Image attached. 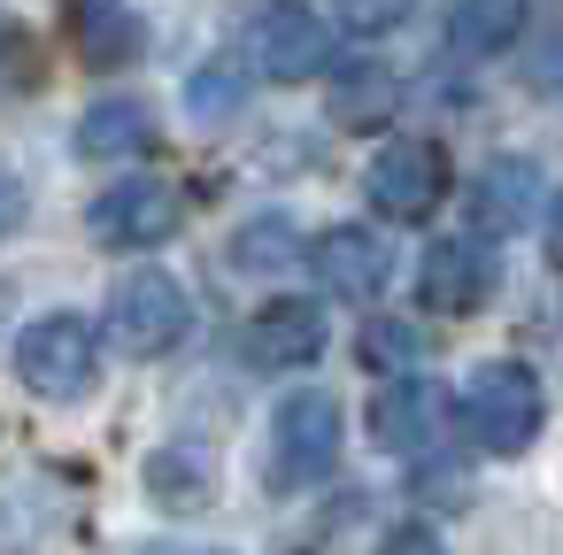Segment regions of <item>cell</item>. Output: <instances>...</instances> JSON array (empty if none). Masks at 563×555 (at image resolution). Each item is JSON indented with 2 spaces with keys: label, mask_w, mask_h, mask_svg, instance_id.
I'll list each match as a JSON object with an SVG mask.
<instances>
[{
  "label": "cell",
  "mask_w": 563,
  "mask_h": 555,
  "mask_svg": "<svg viewBox=\"0 0 563 555\" xmlns=\"http://www.w3.org/2000/svg\"><path fill=\"white\" fill-rule=\"evenodd\" d=\"M340 463V401L324 386H301L271 409V440H263V486L271 493H301L324 486Z\"/></svg>",
  "instance_id": "6da1fadb"
},
{
  "label": "cell",
  "mask_w": 563,
  "mask_h": 555,
  "mask_svg": "<svg viewBox=\"0 0 563 555\" xmlns=\"http://www.w3.org/2000/svg\"><path fill=\"white\" fill-rule=\"evenodd\" d=\"M455 417H463L478 455H525L540 440V424H548V393H540V378L525 363H478Z\"/></svg>",
  "instance_id": "7a4b0ae2"
},
{
  "label": "cell",
  "mask_w": 563,
  "mask_h": 555,
  "mask_svg": "<svg viewBox=\"0 0 563 555\" xmlns=\"http://www.w3.org/2000/svg\"><path fill=\"white\" fill-rule=\"evenodd\" d=\"M186 324H194V309H186V293H178L170 270L140 263V270H124V278L109 286L101 332H109L117 355H132V363H163V355L186 340Z\"/></svg>",
  "instance_id": "3957f363"
},
{
  "label": "cell",
  "mask_w": 563,
  "mask_h": 555,
  "mask_svg": "<svg viewBox=\"0 0 563 555\" xmlns=\"http://www.w3.org/2000/svg\"><path fill=\"white\" fill-rule=\"evenodd\" d=\"M16 378L40 393V401H86L101 386V332L78 317V309H47L24 324L16 340Z\"/></svg>",
  "instance_id": "277c9868"
},
{
  "label": "cell",
  "mask_w": 563,
  "mask_h": 555,
  "mask_svg": "<svg viewBox=\"0 0 563 555\" xmlns=\"http://www.w3.org/2000/svg\"><path fill=\"white\" fill-rule=\"evenodd\" d=\"M363 201L386 224H424L448 201V155L432 140H386L371 155V170H363Z\"/></svg>",
  "instance_id": "5b68a950"
},
{
  "label": "cell",
  "mask_w": 563,
  "mask_h": 555,
  "mask_svg": "<svg viewBox=\"0 0 563 555\" xmlns=\"http://www.w3.org/2000/svg\"><path fill=\"white\" fill-rule=\"evenodd\" d=\"M178 224H186V193H178L170 178H117V186L86 209V232H93L101 247H124V255L178 240Z\"/></svg>",
  "instance_id": "8992f818"
},
{
  "label": "cell",
  "mask_w": 563,
  "mask_h": 555,
  "mask_svg": "<svg viewBox=\"0 0 563 555\" xmlns=\"http://www.w3.org/2000/svg\"><path fill=\"white\" fill-rule=\"evenodd\" d=\"M247 70L271 86H309L324 70V16L309 0H271L247 24Z\"/></svg>",
  "instance_id": "52a82bcc"
},
{
  "label": "cell",
  "mask_w": 563,
  "mask_h": 555,
  "mask_svg": "<svg viewBox=\"0 0 563 555\" xmlns=\"http://www.w3.org/2000/svg\"><path fill=\"white\" fill-rule=\"evenodd\" d=\"M494 286H501V263L486 255V240H440L417 263V301L432 317H471L494 301Z\"/></svg>",
  "instance_id": "ba28073f"
},
{
  "label": "cell",
  "mask_w": 563,
  "mask_h": 555,
  "mask_svg": "<svg viewBox=\"0 0 563 555\" xmlns=\"http://www.w3.org/2000/svg\"><path fill=\"white\" fill-rule=\"evenodd\" d=\"M548 201V170L532 155H494L478 178H471V224L486 240H517Z\"/></svg>",
  "instance_id": "9c48e42d"
},
{
  "label": "cell",
  "mask_w": 563,
  "mask_h": 555,
  "mask_svg": "<svg viewBox=\"0 0 563 555\" xmlns=\"http://www.w3.org/2000/svg\"><path fill=\"white\" fill-rule=\"evenodd\" d=\"M247 363L255 370H309L317 355H324V301H301V293H286V301H263L255 317H247Z\"/></svg>",
  "instance_id": "30bf717a"
},
{
  "label": "cell",
  "mask_w": 563,
  "mask_h": 555,
  "mask_svg": "<svg viewBox=\"0 0 563 555\" xmlns=\"http://www.w3.org/2000/svg\"><path fill=\"white\" fill-rule=\"evenodd\" d=\"M63 16H70V47L86 70H132L147 47V24L132 0H63Z\"/></svg>",
  "instance_id": "8fae6325"
},
{
  "label": "cell",
  "mask_w": 563,
  "mask_h": 555,
  "mask_svg": "<svg viewBox=\"0 0 563 555\" xmlns=\"http://www.w3.org/2000/svg\"><path fill=\"white\" fill-rule=\"evenodd\" d=\"M309 270H317L324 293H340V301H378V293H386V247H378L371 232H355V224L324 232V240L309 247Z\"/></svg>",
  "instance_id": "7c38bea8"
},
{
  "label": "cell",
  "mask_w": 563,
  "mask_h": 555,
  "mask_svg": "<svg viewBox=\"0 0 563 555\" xmlns=\"http://www.w3.org/2000/svg\"><path fill=\"white\" fill-rule=\"evenodd\" d=\"M432 424H440V393L424 378H386L378 401H371V432L386 455H424L432 447Z\"/></svg>",
  "instance_id": "4fadbf2b"
},
{
  "label": "cell",
  "mask_w": 563,
  "mask_h": 555,
  "mask_svg": "<svg viewBox=\"0 0 563 555\" xmlns=\"http://www.w3.org/2000/svg\"><path fill=\"white\" fill-rule=\"evenodd\" d=\"M70 147H78L86 163H109V155H140V147H155V109H147V101H93V109L78 116Z\"/></svg>",
  "instance_id": "5bb4252c"
},
{
  "label": "cell",
  "mask_w": 563,
  "mask_h": 555,
  "mask_svg": "<svg viewBox=\"0 0 563 555\" xmlns=\"http://www.w3.org/2000/svg\"><path fill=\"white\" fill-rule=\"evenodd\" d=\"M525 32V0H455L448 16V47L455 55H501Z\"/></svg>",
  "instance_id": "9a60e30c"
},
{
  "label": "cell",
  "mask_w": 563,
  "mask_h": 555,
  "mask_svg": "<svg viewBox=\"0 0 563 555\" xmlns=\"http://www.w3.org/2000/svg\"><path fill=\"white\" fill-rule=\"evenodd\" d=\"M386 109H394V70L355 63V70L332 78V116L340 124H386Z\"/></svg>",
  "instance_id": "2e32d148"
},
{
  "label": "cell",
  "mask_w": 563,
  "mask_h": 555,
  "mask_svg": "<svg viewBox=\"0 0 563 555\" xmlns=\"http://www.w3.org/2000/svg\"><path fill=\"white\" fill-rule=\"evenodd\" d=\"M232 263H240V270H294V263H301V240H294L286 217H263V224H247V232L232 240Z\"/></svg>",
  "instance_id": "e0dca14e"
},
{
  "label": "cell",
  "mask_w": 563,
  "mask_h": 555,
  "mask_svg": "<svg viewBox=\"0 0 563 555\" xmlns=\"http://www.w3.org/2000/svg\"><path fill=\"white\" fill-rule=\"evenodd\" d=\"M240 93H247V86H240V70H232V63H209V70H194L186 109H194V116H232V109H240Z\"/></svg>",
  "instance_id": "ac0fdd59"
},
{
  "label": "cell",
  "mask_w": 563,
  "mask_h": 555,
  "mask_svg": "<svg viewBox=\"0 0 563 555\" xmlns=\"http://www.w3.org/2000/svg\"><path fill=\"white\" fill-rule=\"evenodd\" d=\"M409 9H417V0H332V16H340L355 40H378V32L409 24Z\"/></svg>",
  "instance_id": "d6986e66"
},
{
  "label": "cell",
  "mask_w": 563,
  "mask_h": 555,
  "mask_svg": "<svg viewBox=\"0 0 563 555\" xmlns=\"http://www.w3.org/2000/svg\"><path fill=\"white\" fill-rule=\"evenodd\" d=\"M409 355H417V340L394 332V317H378V324L363 332V363H409Z\"/></svg>",
  "instance_id": "ffe728a7"
},
{
  "label": "cell",
  "mask_w": 563,
  "mask_h": 555,
  "mask_svg": "<svg viewBox=\"0 0 563 555\" xmlns=\"http://www.w3.org/2000/svg\"><path fill=\"white\" fill-rule=\"evenodd\" d=\"M378 555H448V547H440L432 524H394V532L378 540Z\"/></svg>",
  "instance_id": "44dd1931"
},
{
  "label": "cell",
  "mask_w": 563,
  "mask_h": 555,
  "mask_svg": "<svg viewBox=\"0 0 563 555\" xmlns=\"http://www.w3.org/2000/svg\"><path fill=\"white\" fill-rule=\"evenodd\" d=\"M16 217H24V186L0 170V232H16Z\"/></svg>",
  "instance_id": "7402d4cb"
},
{
  "label": "cell",
  "mask_w": 563,
  "mask_h": 555,
  "mask_svg": "<svg viewBox=\"0 0 563 555\" xmlns=\"http://www.w3.org/2000/svg\"><path fill=\"white\" fill-rule=\"evenodd\" d=\"M140 555H224V547H178V540H155V547H140Z\"/></svg>",
  "instance_id": "603a6c76"
}]
</instances>
